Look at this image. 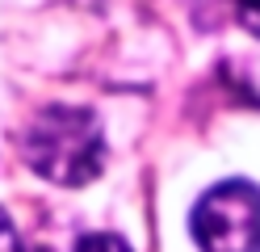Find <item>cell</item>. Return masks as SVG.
<instances>
[{"label":"cell","mask_w":260,"mask_h":252,"mask_svg":"<svg viewBox=\"0 0 260 252\" xmlns=\"http://www.w3.org/2000/svg\"><path fill=\"white\" fill-rule=\"evenodd\" d=\"M17 143L25 164L42 181L63 185V189H80V185L96 181L105 164V130L88 105L51 101L25 122Z\"/></svg>","instance_id":"6da1fadb"},{"label":"cell","mask_w":260,"mask_h":252,"mask_svg":"<svg viewBox=\"0 0 260 252\" xmlns=\"http://www.w3.org/2000/svg\"><path fill=\"white\" fill-rule=\"evenodd\" d=\"M189 231L202 252H260V185L218 181L198 198Z\"/></svg>","instance_id":"7a4b0ae2"},{"label":"cell","mask_w":260,"mask_h":252,"mask_svg":"<svg viewBox=\"0 0 260 252\" xmlns=\"http://www.w3.org/2000/svg\"><path fill=\"white\" fill-rule=\"evenodd\" d=\"M72 252H130V244L122 235H113V231H88V235L76 240Z\"/></svg>","instance_id":"3957f363"},{"label":"cell","mask_w":260,"mask_h":252,"mask_svg":"<svg viewBox=\"0 0 260 252\" xmlns=\"http://www.w3.org/2000/svg\"><path fill=\"white\" fill-rule=\"evenodd\" d=\"M231 5H235L239 25L248 30V34H256V38H260V0H231Z\"/></svg>","instance_id":"277c9868"},{"label":"cell","mask_w":260,"mask_h":252,"mask_svg":"<svg viewBox=\"0 0 260 252\" xmlns=\"http://www.w3.org/2000/svg\"><path fill=\"white\" fill-rule=\"evenodd\" d=\"M0 252H25L21 248V235H17V227H13V218L0 210Z\"/></svg>","instance_id":"5b68a950"}]
</instances>
